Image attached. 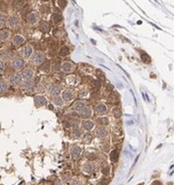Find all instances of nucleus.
<instances>
[{"mask_svg":"<svg viewBox=\"0 0 174 185\" xmlns=\"http://www.w3.org/2000/svg\"><path fill=\"white\" fill-rule=\"evenodd\" d=\"M45 60H46L45 54H44L43 51H40V50L35 51L33 54V56L31 57V61H32V63L34 65H41L45 62Z\"/></svg>","mask_w":174,"mask_h":185,"instance_id":"1","label":"nucleus"},{"mask_svg":"<svg viewBox=\"0 0 174 185\" xmlns=\"http://www.w3.org/2000/svg\"><path fill=\"white\" fill-rule=\"evenodd\" d=\"M19 22H20L19 17L17 16V15H15V14H13V15H10V16L8 17V19H7V26L10 29H16V28H18Z\"/></svg>","mask_w":174,"mask_h":185,"instance_id":"2","label":"nucleus"},{"mask_svg":"<svg viewBox=\"0 0 174 185\" xmlns=\"http://www.w3.org/2000/svg\"><path fill=\"white\" fill-rule=\"evenodd\" d=\"M11 67H12V69H14L15 71L24 70V67H25V60L23 59V58H19V57L14 58V59L11 61Z\"/></svg>","mask_w":174,"mask_h":185,"instance_id":"3","label":"nucleus"},{"mask_svg":"<svg viewBox=\"0 0 174 185\" xmlns=\"http://www.w3.org/2000/svg\"><path fill=\"white\" fill-rule=\"evenodd\" d=\"M20 54H21V56H23V59H29V58L32 57L33 54H34L33 52V47L31 46V45L27 44L21 48Z\"/></svg>","mask_w":174,"mask_h":185,"instance_id":"4","label":"nucleus"},{"mask_svg":"<svg viewBox=\"0 0 174 185\" xmlns=\"http://www.w3.org/2000/svg\"><path fill=\"white\" fill-rule=\"evenodd\" d=\"M27 22H28L29 25H35L38 24V22L40 21V14L38 12L35 11H32L30 12L28 15H27Z\"/></svg>","mask_w":174,"mask_h":185,"instance_id":"5","label":"nucleus"},{"mask_svg":"<svg viewBox=\"0 0 174 185\" xmlns=\"http://www.w3.org/2000/svg\"><path fill=\"white\" fill-rule=\"evenodd\" d=\"M24 82L23 77H21V74H18V73H15L10 76V78H9V83H10L12 86H15V87H17V86L21 85Z\"/></svg>","mask_w":174,"mask_h":185,"instance_id":"6","label":"nucleus"},{"mask_svg":"<svg viewBox=\"0 0 174 185\" xmlns=\"http://www.w3.org/2000/svg\"><path fill=\"white\" fill-rule=\"evenodd\" d=\"M75 69V64L71 61H65L63 63H61V71L63 73H72Z\"/></svg>","mask_w":174,"mask_h":185,"instance_id":"7","label":"nucleus"},{"mask_svg":"<svg viewBox=\"0 0 174 185\" xmlns=\"http://www.w3.org/2000/svg\"><path fill=\"white\" fill-rule=\"evenodd\" d=\"M47 92L51 96H57V95H59L60 92H61V87L59 85H57V84H52V85H50L49 87H48Z\"/></svg>","mask_w":174,"mask_h":185,"instance_id":"8","label":"nucleus"},{"mask_svg":"<svg viewBox=\"0 0 174 185\" xmlns=\"http://www.w3.org/2000/svg\"><path fill=\"white\" fill-rule=\"evenodd\" d=\"M21 77L24 80H28V79H33L34 78V71L31 67H26L21 72Z\"/></svg>","mask_w":174,"mask_h":185,"instance_id":"9","label":"nucleus"},{"mask_svg":"<svg viewBox=\"0 0 174 185\" xmlns=\"http://www.w3.org/2000/svg\"><path fill=\"white\" fill-rule=\"evenodd\" d=\"M12 43L14 46L18 47V46H21L23 44L26 43V39H25L24 35H21V34H15L12 39Z\"/></svg>","mask_w":174,"mask_h":185,"instance_id":"10","label":"nucleus"},{"mask_svg":"<svg viewBox=\"0 0 174 185\" xmlns=\"http://www.w3.org/2000/svg\"><path fill=\"white\" fill-rule=\"evenodd\" d=\"M0 58L2 59V61H4V60H13L15 58V54L12 50H10V49H4V50H2L1 54H0Z\"/></svg>","mask_w":174,"mask_h":185,"instance_id":"11","label":"nucleus"},{"mask_svg":"<svg viewBox=\"0 0 174 185\" xmlns=\"http://www.w3.org/2000/svg\"><path fill=\"white\" fill-rule=\"evenodd\" d=\"M61 97H62V100H63L64 102H71L74 98V93H73L72 90L65 89V90H63V91H62Z\"/></svg>","mask_w":174,"mask_h":185,"instance_id":"12","label":"nucleus"},{"mask_svg":"<svg viewBox=\"0 0 174 185\" xmlns=\"http://www.w3.org/2000/svg\"><path fill=\"white\" fill-rule=\"evenodd\" d=\"M108 129H107L105 126H99V127H97L96 130H95V136L99 139H102L107 137V135H108Z\"/></svg>","mask_w":174,"mask_h":185,"instance_id":"13","label":"nucleus"},{"mask_svg":"<svg viewBox=\"0 0 174 185\" xmlns=\"http://www.w3.org/2000/svg\"><path fill=\"white\" fill-rule=\"evenodd\" d=\"M83 171L84 172H87V173H89V174H92V173H94L95 172V165L93 164V163H91V162H87V163H84L83 164Z\"/></svg>","mask_w":174,"mask_h":185,"instance_id":"14","label":"nucleus"},{"mask_svg":"<svg viewBox=\"0 0 174 185\" xmlns=\"http://www.w3.org/2000/svg\"><path fill=\"white\" fill-rule=\"evenodd\" d=\"M34 104H35V106H38V107L45 106L47 104V98L43 95H37L34 97Z\"/></svg>","mask_w":174,"mask_h":185,"instance_id":"15","label":"nucleus"},{"mask_svg":"<svg viewBox=\"0 0 174 185\" xmlns=\"http://www.w3.org/2000/svg\"><path fill=\"white\" fill-rule=\"evenodd\" d=\"M87 107V104L84 103V102H82V101H77V102H75L74 103V105H73V109L75 110V111H77V112H81L84 108Z\"/></svg>","mask_w":174,"mask_h":185,"instance_id":"16","label":"nucleus"},{"mask_svg":"<svg viewBox=\"0 0 174 185\" xmlns=\"http://www.w3.org/2000/svg\"><path fill=\"white\" fill-rule=\"evenodd\" d=\"M80 154H81V148L79 146L72 147V149H71V156H72L74 160H77L80 156Z\"/></svg>","mask_w":174,"mask_h":185,"instance_id":"17","label":"nucleus"},{"mask_svg":"<svg viewBox=\"0 0 174 185\" xmlns=\"http://www.w3.org/2000/svg\"><path fill=\"white\" fill-rule=\"evenodd\" d=\"M94 109H95V112L97 115H105L107 112V106L105 105V104L99 103V104H96Z\"/></svg>","mask_w":174,"mask_h":185,"instance_id":"18","label":"nucleus"},{"mask_svg":"<svg viewBox=\"0 0 174 185\" xmlns=\"http://www.w3.org/2000/svg\"><path fill=\"white\" fill-rule=\"evenodd\" d=\"M92 115H93V110H92V108L91 107H86L84 109L80 112V117L81 118H83V119H89V118H91L92 117Z\"/></svg>","mask_w":174,"mask_h":185,"instance_id":"19","label":"nucleus"},{"mask_svg":"<svg viewBox=\"0 0 174 185\" xmlns=\"http://www.w3.org/2000/svg\"><path fill=\"white\" fill-rule=\"evenodd\" d=\"M10 37H11L10 30H8V29H1L0 30V41L6 42L10 39Z\"/></svg>","mask_w":174,"mask_h":185,"instance_id":"20","label":"nucleus"},{"mask_svg":"<svg viewBox=\"0 0 174 185\" xmlns=\"http://www.w3.org/2000/svg\"><path fill=\"white\" fill-rule=\"evenodd\" d=\"M95 127V123L93 122V121L91 120H86L84 122L82 123V128L88 130V132H90V130H92L93 128Z\"/></svg>","mask_w":174,"mask_h":185,"instance_id":"21","label":"nucleus"},{"mask_svg":"<svg viewBox=\"0 0 174 185\" xmlns=\"http://www.w3.org/2000/svg\"><path fill=\"white\" fill-rule=\"evenodd\" d=\"M10 88V83L7 82L6 79H0V93L7 92Z\"/></svg>","mask_w":174,"mask_h":185,"instance_id":"22","label":"nucleus"},{"mask_svg":"<svg viewBox=\"0 0 174 185\" xmlns=\"http://www.w3.org/2000/svg\"><path fill=\"white\" fill-rule=\"evenodd\" d=\"M69 55V48L67 46H61L59 49V56L61 57H65Z\"/></svg>","mask_w":174,"mask_h":185,"instance_id":"23","label":"nucleus"},{"mask_svg":"<svg viewBox=\"0 0 174 185\" xmlns=\"http://www.w3.org/2000/svg\"><path fill=\"white\" fill-rule=\"evenodd\" d=\"M52 103L55 104L56 106H62L63 105V103H64V101L62 100V97L61 96H59V95H57V96H52Z\"/></svg>","mask_w":174,"mask_h":185,"instance_id":"24","label":"nucleus"},{"mask_svg":"<svg viewBox=\"0 0 174 185\" xmlns=\"http://www.w3.org/2000/svg\"><path fill=\"white\" fill-rule=\"evenodd\" d=\"M97 123L100 124V126H107L109 124V119L106 118V117H100V118L97 119Z\"/></svg>","mask_w":174,"mask_h":185,"instance_id":"25","label":"nucleus"},{"mask_svg":"<svg viewBox=\"0 0 174 185\" xmlns=\"http://www.w3.org/2000/svg\"><path fill=\"white\" fill-rule=\"evenodd\" d=\"M40 28H41V30L43 31V32H49L50 26H49V24H48L47 21H42L41 22V26H40Z\"/></svg>","mask_w":174,"mask_h":185,"instance_id":"26","label":"nucleus"},{"mask_svg":"<svg viewBox=\"0 0 174 185\" xmlns=\"http://www.w3.org/2000/svg\"><path fill=\"white\" fill-rule=\"evenodd\" d=\"M52 20L55 22H60L62 20V14L60 12H55L52 14Z\"/></svg>","mask_w":174,"mask_h":185,"instance_id":"27","label":"nucleus"},{"mask_svg":"<svg viewBox=\"0 0 174 185\" xmlns=\"http://www.w3.org/2000/svg\"><path fill=\"white\" fill-rule=\"evenodd\" d=\"M33 85H34L33 79H28V80H24L23 82V86L26 89H31L33 87Z\"/></svg>","mask_w":174,"mask_h":185,"instance_id":"28","label":"nucleus"},{"mask_svg":"<svg viewBox=\"0 0 174 185\" xmlns=\"http://www.w3.org/2000/svg\"><path fill=\"white\" fill-rule=\"evenodd\" d=\"M118 157H119V151L118 150L111 151V153H110V158H111V161H112L113 163H115V162L118 161Z\"/></svg>","mask_w":174,"mask_h":185,"instance_id":"29","label":"nucleus"},{"mask_svg":"<svg viewBox=\"0 0 174 185\" xmlns=\"http://www.w3.org/2000/svg\"><path fill=\"white\" fill-rule=\"evenodd\" d=\"M119 96H118V94H115V93H112V94H110V95L108 96V101L110 102V103H117L118 101H119V98H118Z\"/></svg>","mask_w":174,"mask_h":185,"instance_id":"30","label":"nucleus"},{"mask_svg":"<svg viewBox=\"0 0 174 185\" xmlns=\"http://www.w3.org/2000/svg\"><path fill=\"white\" fill-rule=\"evenodd\" d=\"M7 16L3 14L2 12H0V28H1V27L4 25V24H7Z\"/></svg>","mask_w":174,"mask_h":185,"instance_id":"31","label":"nucleus"},{"mask_svg":"<svg viewBox=\"0 0 174 185\" xmlns=\"http://www.w3.org/2000/svg\"><path fill=\"white\" fill-rule=\"evenodd\" d=\"M72 185H84V182L82 179L80 178H75L72 181Z\"/></svg>","mask_w":174,"mask_h":185,"instance_id":"32","label":"nucleus"},{"mask_svg":"<svg viewBox=\"0 0 174 185\" xmlns=\"http://www.w3.org/2000/svg\"><path fill=\"white\" fill-rule=\"evenodd\" d=\"M113 116L115 117V118H120V117L122 116V111L119 107H115L113 109Z\"/></svg>","mask_w":174,"mask_h":185,"instance_id":"33","label":"nucleus"},{"mask_svg":"<svg viewBox=\"0 0 174 185\" xmlns=\"http://www.w3.org/2000/svg\"><path fill=\"white\" fill-rule=\"evenodd\" d=\"M4 70H6V63H4V61L0 60V74H2Z\"/></svg>","mask_w":174,"mask_h":185,"instance_id":"34","label":"nucleus"},{"mask_svg":"<svg viewBox=\"0 0 174 185\" xmlns=\"http://www.w3.org/2000/svg\"><path fill=\"white\" fill-rule=\"evenodd\" d=\"M92 85H93V87H94L95 89H99L100 88V83L98 82V80H93Z\"/></svg>","mask_w":174,"mask_h":185,"instance_id":"35","label":"nucleus"},{"mask_svg":"<svg viewBox=\"0 0 174 185\" xmlns=\"http://www.w3.org/2000/svg\"><path fill=\"white\" fill-rule=\"evenodd\" d=\"M141 58L143 59V61H146V62H149L150 61V58L148 57V55L146 54H144V52H142L141 54Z\"/></svg>","mask_w":174,"mask_h":185,"instance_id":"36","label":"nucleus"},{"mask_svg":"<svg viewBox=\"0 0 174 185\" xmlns=\"http://www.w3.org/2000/svg\"><path fill=\"white\" fill-rule=\"evenodd\" d=\"M97 73H98V74H97V75H98V77H99V78H100L101 80H105V75H104V74H102V72L98 71V72H97Z\"/></svg>","mask_w":174,"mask_h":185,"instance_id":"37","label":"nucleus"},{"mask_svg":"<svg viewBox=\"0 0 174 185\" xmlns=\"http://www.w3.org/2000/svg\"><path fill=\"white\" fill-rule=\"evenodd\" d=\"M102 173H104L105 175H108V173H109V168H108V167H105V168L102 169Z\"/></svg>","mask_w":174,"mask_h":185,"instance_id":"38","label":"nucleus"},{"mask_svg":"<svg viewBox=\"0 0 174 185\" xmlns=\"http://www.w3.org/2000/svg\"><path fill=\"white\" fill-rule=\"evenodd\" d=\"M58 3H60L61 8H65L66 7V1H58Z\"/></svg>","mask_w":174,"mask_h":185,"instance_id":"39","label":"nucleus"},{"mask_svg":"<svg viewBox=\"0 0 174 185\" xmlns=\"http://www.w3.org/2000/svg\"><path fill=\"white\" fill-rule=\"evenodd\" d=\"M90 140H92V136L91 135H88V136L86 137V141H90Z\"/></svg>","mask_w":174,"mask_h":185,"instance_id":"40","label":"nucleus"},{"mask_svg":"<svg viewBox=\"0 0 174 185\" xmlns=\"http://www.w3.org/2000/svg\"><path fill=\"white\" fill-rule=\"evenodd\" d=\"M42 185H49V184H42Z\"/></svg>","mask_w":174,"mask_h":185,"instance_id":"41","label":"nucleus"},{"mask_svg":"<svg viewBox=\"0 0 174 185\" xmlns=\"http://www.w3.org/2000/svg\"><path fill=\"white\" fill-rule=\"evenodd\" d=\"M139 185H143V184H142V183H141V184H139Z\"/></svg>","mask_w":174,"mask_h":185,"instance_id":"42","label":"nucleus"},{"mask_svg":"<svg viewBox=\"0 0 174 185\" xmlns=\"http://www.w3.org/2000/svg\"><path fill=\"white\" fill-rule=\"evenodd\" d=\"M0 45H1V41H0Z\"/></svg>","mask_w":174,"mask_h":185,"instance_id":"43","label":"nucleus"},{"mask_svg":"<svg viewBox=\"0 0 174 185\" xmlns=\"http://www.w3.org/2000/svg\"><path fill=\"white\" fill-rule=\"evenodd\" d=\"M62 185H66V184H62Z\"/></svg>","mask_w":174,"mask_h":185,"instance_id":"44","label":"nucleus"}]
</instances>
